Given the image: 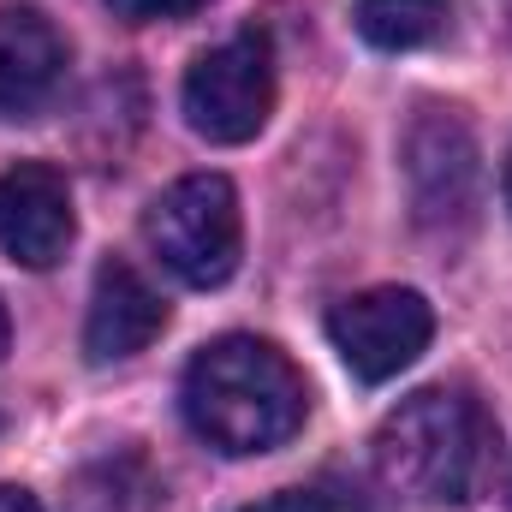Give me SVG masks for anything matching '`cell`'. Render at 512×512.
Segmentation results:
<instances>
[{
    "label": "cell",
    "instance_id": "obj_1",
    "mask_svg": "<svg viewBox=\"0 0 512 512\" xmlns=\"http://www.w3.org/2000/svg\"><path fill=\"white\" fill-rule=\"evenodd\" d=\"M179 411L203 447L227 459H251V453H274L280 441L304 429L310 393H304L298 364L274 340L221 334L185 364Z\"/></svg>",
    "mask_w": 512,
    "mask_h": 512
},
{
    "label": "cell",
    "instance_id": "obj_2",
    "mask_svg": "<svg viewBox=\"0 0 512 512\" xmlns=\"http://www.w3.org/2000/svg\"><path fill=\"white\" fill-rule=\"evenodd\" d=\"M376 477L411 507H465L501 447L495 417L465 387H423L376 429Z\"/></svg>",
    "mask_w": 512,
    "mask_h": 512
},
{
    "label": "cell",
    "instance_id": "obj_3",
    "mask_svg": "<svg viewBox=\"0 0 512 512\" xmlns=\"http://www.w3.org/2000/svg\"><path fill=\"white\" fill-rule=\"evenodd\" d=\"M143 239L161 256V268L179 274L185 286H221L233 280L239 251H245L239 191L221 173H185L149 203Z\"/></svg>",
    "mask_w": 512,
    "mask_h": 512
},
{
    "label": "cell",
    "instance_id": "obj_4",
    "mask_svg": "<svg viewBox=\"0 0 512 512\" xmlns=\"http://www.w3.org/2000/svg\"><path fill=\"white\" fill-rule=\"evenodd\" d=\"M185 126L209 143H251L274 114V48L268 36H227L221 48L197 54L179 84Z\"/></svg>",
    "mask_w": 512,
    "mask_h": 512
},
{
    "label": "cell",
    "instance_id": "obj_5",
    "mask_svg": "<svg viewBox=\"0 0 512 512\" xmlns=\"http://www.w3.org/2000/svg\"><path fill=\"white\" fill-rule=\"evenodd\" d=\"M328 340L358 382H393L435 340V310L411 286H370L328 310Z\"/></svg>",
    "mask_w": 512,
    "mask_h": 512
},
{
    "label": "cell",
    "instance_id": "obj_6",
    "mask_svg": "<svg viewBox=\"0 0 512 512\" xmlns=\"http://www.w3.org/2000/svg\"><path fill=\"white\" fill-rule=\"evenodd\" d=\"M405 179H411V209L429 233H459L477 215L483 191V161L477 137L453 108H423L405 131Z\"/></svg>",
    "mask_w": 512,
    "mask_h": 512
},
{
    "label": "cell",
    "instance_id": "obj_7",
    "mask_svg": "<svg viewBox=\"0 0 512 512\" xmlns=\"http://www.w3.org/2000/svg\"><path fill=\"white\" fill-rule=\"evenodd\" d=\"M72 245V191L48 161H18L0 173V251L24 268H54Z\"/></svg>",
    "mask_w": 512,
    "mask_h": 512
},
{
    "label": "cell",
    "instance_id": "obj_8",
    "mask_svg": "<svg viewBox=\"0 0 512 512\" xmlns=\"http://www.w3.org/2000/svg\"><path fill=\"white\" fill-rule=\"evenodd\" d=\"M161 328H167L161 292L131 262H102L96 286H90V316H84V352H90V364L137 358L143 346H155Z\"/></svg>",
    "mask_w": 512,
    "mask_h": 512
},
{
    "label": "cell",
    "instance_id": "obj_9",
    "mask_svg": "<svg viewBox=\"0 0 512 512\" xmlns=\"http://www.w3.org/2000/svg\"><path fill=\"white\" fill-rule=\"evenodd\" d=\"M66 72V36L36 6H0V120L36 114Z\"/></svg>",
    "mask_w": 512,
    "mask_h": 512
},
{
    "label": "cell",
    "instance_id": "obj_10",
    "mask_svg": "<svg viewBox=\"0 0 512 512\" xmlns=\"http://www.w3.org/2000/svg\"><path fill=\"white\" fill-rule=\"evenodd\" d=\"M358 36L382 54H411V48H429L447 36L453 24V6L447 0H358L352 12Z\"/></svg>",
    "mask_w": 512,
    "mask_h": 512
},
{
    "label": "cell",
    "instance_id": "obj_11",
    "mask_svg": "<svg viewBox=\"0 0 512 512\" xmlns=\"http://www.w3.org/2000/svg\"><path fill=\"white\" fill-rule=\"evenodd\" d=\"M239 512H370V495L358 483H346V477H316L304 489H280V495Z\"/></svg>",
    "mask_w": 512,
    "mask_h": 512
},
{
    "label": "cell",
    "instance_id": "obj_12",
    "mask_svg": "<svg viewBox=\"0 0 512 512\" xmlns=\"http://www.w3.org/2000/svg\"><path fill=\"white\" fill-rule=\"evenodd\" d=\"M120 18L131 24H155V18H185V12H197V6H209V0H108Z\"/></svg>",
    "mask_w": 512,
    "mask_h": 512
},
{
    "label": "cell",
    "instance_id": "obj_13",
    "mask_svg": "<svg viewBox=\"0 0 512 512\" xmlns=\"http://www.w3.org/2000/svg\"><path fill=\"white\" fill-rule=\"evenodd\" d=\"M0 512H42V507H36V495H30V489L0 483Z\"/></svg>",
    "mask_w": 512,
    "mask_h": 512
},
{
    "label": "cell",
    "instance_id": "obj_14",
    "mask_svg": "<svg viewBox=\"0 0 512 512\" xmlns=\"http://www.w3.org/2000/svg\"><path fill=\"white\" fill-rule=\"evenodd\" d=\"M501 197H507V209H512V149H507V167H501Z\"/></svg>",
    "mask_w": 512,
    "mask_h": 512
},
{
    "label": "cell",
    "instance_id": "obj_15",
    "mask_svg": "<svg viewBox=\"0 0 512 512\" xmlns=\"http://www.w3.org/2000/svg\"><path fill=\"white\" fill-rule=\"evenodd\" d=\"M0 358H6V310H0Z\"/></svg>",
    "mask_w": 512,
    "mask_h": 512
},
{
    "label": "cell",
    "instance_id": "obj_16",
    "mask_svg": "<svg viewBox=\"0 0 512 512\" xmlns=\"http://www.w3.org/2000/svg\"><path fill=\"white\" fill-rule=\"evenodd\" d=\"M507 501H512V495H507Z\"/></svg>",
    "mask_w": 512,
    "mask_h": 512
}]
</instances>
